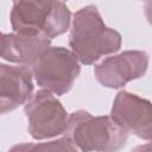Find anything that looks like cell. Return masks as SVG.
<instances>
[{
	"instance_id": "7",
	"label": "cell",
	"mask_w": 152,
	"mask_h": 152,
	"mask_svg": "<svg viewBox=\"0 0 152 152\" xmlns=\"http://www.w3.org/2000/svg\"><path fill=\"white\" fill-rule=\"evenodd\" d=\"M112 119L126 132L151 140V102L135 94L121 90L116 94L110 110Z\"/></svg>"
},
{
	"instance_id": "12",
	"label": "cell",
	"mask_w": 152,
	"mask_h": 152,
	"mask_svg": "<svg viewBox=\"0 0 152 152\" xmlns=\"http://www.w3.org/2000/svg\"><path fill=\"white\" fill-rule=\"evenodd\" d=\"M59 1H65V0H59Z\"/></svg>"
},
{
	"instance_id": "2",
	"label": "cell",
	"mask_w": 152,
	"mask_h": 152,
	"mask_svg": "<svg viewBox=\"0 0 152 152\" xmlns=\"http://www.w3.org/2000/svg\"><path fill=\"white\" fill-rule=\"evenodd\" d=\"M71 13L59 0H13L11 25L15 33L42 34L50 39L66 32Z\"/></svg>"
},
{
	"instance_id": "11",
	"label": "cell",
	"mask_w": 152,
	"mask_h": 152,
	"mask_svg": "<svg viewBox=\"0 0 152 152\" xmlns=\"http://www.w3.org/2000/svg\"><path fill=\"white\" fill-rule=\"evenodd\" d=\"M2 36H4V33H1V32H0V48H1V40H2Z\"/></svg>"
},
{
	"instance_id": "4",
	"label": "cell",
	"mask_w": 152,
	"mask_h": 152,
	"mask_svg": "<svg viewBox=\"0 0 152 152\" xmlns=\"http://www.w3.org/2000/svg\"><path fill=\"white\" fill-rule=\"evenodd\" d=\"M80 71V62L72 51L63 46H50L31 66L37 84L58 96L72 88Z\"/></svg>"
},
{
	"instance_id": "5",
	"label": "cell",
	"mask_w": 152,
	"mask_h": 152,
	"mask_svg": "<svg viewBox=\"0 0 152 152\" xmlns=\"http://www.w3.org/2000/svg\"><path fill=\"white\" fill-rule=\"evenodd\" d=\"M27 128L36 140L50 139L64 133L68 113L62 103L46 89H40L25 103Z\"/></svg>"
},
{
	"instance_id": "10",
	"label": "cell",
	"mask_w": 152,
	"mask_h": 152,
	"mask_svg": "<svg viewBox=\"0 0 152 152\" xmlns=\"http://www.w3.org/2000/svg\"><path fill=\"white\" fill-rule=\"evenodd\" d=\"M50 150V151H78V148L71 142L69 138L65 135L61 139L50 141V142H43V144H36V145H18L12 147V150Z\"/></svg>"
},
{
	"instance_id": "1",
	"label": "cell",
	"mask_w": 152,
	"mask_h": 152,
	"mask_svg": "<svg viewBox=\"0 0 152 152\" xmlns=\"http://www.w3.org/2000/svg\"><path fill=\"white\" fill-rule=\"evenodd\" d=\"M69 44L77 61L90 65L102 56L119 51L121 34L104 25L96 6L88 5L74 13Z\"/></svg>"
},
{
	"instance_id": "9",
	"label": "cell",
	"mask_w": 152,
	"mask_h": 152,
	"mask_svg": "<svg viewBox=\"0 0 152 152\" xmlns=\"http://www.w3.org/2000/svg\"><path fill=\"white\" fill-rule=\"evenodd\" d=\"M51 39L42 34L4 33L0 57L31 69L50 48Z\"/></svg>"
},
{
	"instance_id": "6",
	"label": "cell",
	"mask_w": 152,
	"mask_h": 152,
	"mask_svg": "<svg viewBox=\"0 0 152 152\" xmlns=\"http://www.w3.org/2000/svg\"><path fill=\"white\" fill-rule=\"evenodd\" d=\"M148 68V55L140 50H128L107 57L95 65L94 75L97 82L112 89L122 88L128 82L145 75Z\"/></svg>"
},
{
	"instance_id": "3",
	"label": "cell",
	"mask_w": 152,
	"mask_h": 152,
	"mask_svg": "<svg viewBox=\"0 0 152 152\" xmlns=\"http://www.w3.org/2000/svg\"><path fill=\"white\" fill-rule=\"evenodd\" d=\"M64 135L83 152L118 151L128 139V132L110 115L94 116L86 110H76L68 116Z\"/></svg>"
},
{
	"instance_id": "8",
	"label": "cell",
	"mask_w": 152,
	"mask_h": 152,
	"mask_svg": "<svg viewBox=\"0 0 152 152\" xmlns=\"http://www.w3.org/2000/svg\"><path fill=\"white\" fill-rule=\"evenodd\" d=\"M31 69L0 63V115L25 104L33 93Z\"/></svg>"
}]
</instances>
